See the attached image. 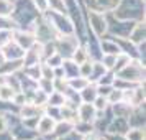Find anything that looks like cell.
<instances>
[{"label": "cell", "mask_w": 146, "mask_h": 140, "mask_svg": "<svg viewBox=\"0 0 146 140\" xmlns=\"http://www.w3.org/2000/svg\"><path fill=\"white\" fill-rule=\"evenodd\" d=\"M69 84H71V87H77V91L79 89H84V87L89 84V81L87 79H76V78H72V79H69Z\"/></svg>", "instance_id": "obj_18"}, {"label": "cell", "mask_w": 146, "mask_h": 140, "mask_svg": "<svg viewBox=\"0 0 146 140\" xmlns=\"http://www.w3.org/2000/svg\"><path fill=\"white\" fill-rule=\"evenodd\" d=\"M12 27H13V23L10 21V18L0 15V30H10Z\"/></svg>", "instance_id": "obj_19"}, {"label": "cell", "mask_w": 146, "mask_h": 140, "mask_svg": "<svg viewBox=\"0 0 146 140\" xmlns=\"http://www.w3.org/2000/svg\"><path fill=\"white\" fill-rule=\"evenodd\" d=\"M90 25H92V30L97 35H102L107 30V21L104 18V13H99V12H90Z\"/></svg>", "instance_id": "obj_3"}, {"label": "cell", "mask_w": 146, "mask_h": 140, "mask_svg": "<svg viewBox=\"0 0 146 140\" xmlns=\"http://www.w3.org/2000/svg\"><path fill=\"white\" fill-rule=\"evenodd\" d=\"M48 102H49V106H64V102H66V97H64V94L62 92H51V96L48 97Z\"/></svg>", "instance_id": "obj_10"}, {"label": "cell", "mask_w": 146, "mask_h": 140, "mask_svg": "<svg viewBox=\"0 0 146 140\" xmlns=\"http://www.w3.org/2000/svg\"><path fill=\"white\" fill-rule=\"evenodd\" d=\"M141 73H143V68H141V64L138 61H135L131 64L128 61V64H125L118 71V78L126 79V81H141Z\"/></svg>", "instance_id": "obj_1"}, {"label": "cell", "mask_w": 146, "mask_h": 140, "mask_svg": "<svg viewBox=\"0 0 146 140\" xmlns=\"http://www.w3.org/2000/svg\"><path fill=\"white\" fill-rule=\"evenodd\" d=\"M54 125H56L54 119H51V117H41V119H38L36 129H38V132L44 135V133H53Z\"/></svg>", "instance_id": "obj_6"}, {"label": "cell", "mask_w": 146, "mask_h": 140, "mask_svg": "<svg viewBox=\"0 0 146 140\" xmlns=\"http://www.w3.org/2000/svg\"><path fill=\"white\" fill-rule=\"evenodd\" d=\"M71 130H72V124H71V122H66V124H64V122H61V124H56V125H54L53 132H54L56 137H62V135L69 133Z\"/></svg>", "instance_id": "obj_8"}, {"label": "cell", "mask_w": 146, "mask_h": 140, "mask_svg": "<svg viewBox=\"0 0 146 140\" xmlns=\"http://www.w3.org/2000/svg\"><path fill=\"white\" fill-rule=\"evenodd\" d=\"M92 102H94L95 111H105V109H107V104H108L107 97H104V96H99V94H97V97H95Z\"/></svg>", "instance_id": "obj_16"}, {"label": "cell", "mask_w": 146, "mask_h": 140, "mask_svg": "<svg viewBox=\"0 0 146 140\" xmlns=\"http://www.w3.org/2000/svg\"><path fill=\"white\" fill-rule=\"evenodd\" d=\"M105 139H107V140H126L125 137L121 135V133H117V135H115V133H113V132L107 133V135H105Z\"/></svg>", "instance_id": "obj_21"}, {"label": "cell", "mask_w": 146, "mask_h": 140, "mask_svg": "<svg viewBox=\"0 0 146 140\" xmlns=\"http://www.w3.org/2000/svg\"><path fill=\"white\" fill-rule=\"evenodd\" d=\"M3 56H5V60H23V56H25V50L21 46H18L17 43H7L5 46H3Z\"/></svg>", "instance_id": "obj_2"}, {"label": "cell", "mask_w": 146, "mask_h": 140, "mask_svg": "<svg viewBox=\"0 0 146 140\" xmlns=\"http://www.w3.org/2000/svg\"><path fill=\"white\" fill-rule=\"evenodd\" d=\"M13 96H15V91L10 86L0 87V99L2 100H10V99H13Z\"/></svg>", "instance_id": "obj_15"}, {"label": "cell", "mask_w": 146, "mask_h": 140, "mask_svg": "<svg viewBox=\"0 0 146 140\" xmlns=\"http://www.w3.org/2000/svg\"><path fill=\"white\" fill-rule=\"evenodd\" d=\"M61 140H82V135L77 132H69L66 133V135H62V137H59Z\"/></svg>", "instance_id": "obj_20"}, {"label": "cell", "mask_w": 146, "mask_h": 140, "mask_svg": "<svg viewBox=\"0 0 146 140\" xmlns=\"http://www.w3.org/2000/svg\"><path fill=\"white\" fill-rule=\"evenodd\" d=\"M102 50L105 51V54H120L121 50L117 45V41H104L102 43Z\"/></svg>", "instance_id": "obj_9"}, {"label": "cell", "mask_w": 146, "mask_h": 140, "mask_svg": "<svg viewBox=\"0 0 146 140\" xmlns=\"http://www.w3.org/2000/svg\"><path fill=\"white\" fill-rule=\"evenodd\" d=\"M13 36H15V43H17L18 46H21L23 50H30V48L35 46V43H36V38H35L33 35L25 33V31H17Z\"/></svg>", "instance_id": "obj_5"}, {"label": "cell", "mask_w": 146, "mask_h": 140, "mask_svg": "<svg viewBox=\"0 0 146 140\" xmlns=\"http://www.w3.org/2000/svg\"><path fill=\"white\" fill-rule=\"evenodd\" d=\"M79 111H77V115L80 117V120L82 122H92V120H95V107L92 106V104H89V102H86V104H79Z\"/></svg>", "instance_id": "obj_4"}, {"label": "cell", "mask_w": 146, "mask_h": 140, "mask_svg": "<svg viewBox=\"0 0 146 140\" xmlns=\"http://www.w3.org/2000/svg\"><path fill=\"white\" fill-rule=\"evenodd\" d=\"M12 12H13L12 2L10 0H0V15L2 17H8V15H12Z\"/></svg>", "instance_id": "obj_12"}, {"label": "cell", "mask_w": 146, "mask_h": 140, "mask_svg": "<svg viewBox=\"0 0 146 140\" xmlns=\"http://www.w3.org/2000/svg\"><path fill=\"white\" fill-rule=\"evenodd\" d=\"M126 140H145V130H141V127H136L133 130H128Z\"/></svg>", "instance_id": "obj_14"}, {"label": "cell", "mask_w": 146, "mask_h": 140, "mask_svg": "<svg viewBox=\"0 0 146 140\" xmlns=\"http://www.w3.org/2000/svg\"><path fill=\"white\" fill-rule=\"evenodd\" d=\"M12 31L10 30H0V48H3L7 43L12 41Z\"/></svg>", "instance_id": "obj_17"}, {"label": "cell", "mask_w": 146, "mask_h": 140, "mask_svg": "<svg viewBox=\"0 0 146 140\" xmlns=\"http://www.w3.org/2000/svg\"><path fill=\"white\" fill-rule=\"evenodd\" d=\"M46 3L51 7L53 12H58V13L66 12V3H64V0H46Z\"/></svg>", "instance_id": "obj_11"}, {"label": "cell", "mask_w": 146, "mask_h": 140, "mask_svg": "<svg viewBox=\"0 0 146 140\" xmlns=\"http://www.w3.org/2000/svg\"><path fill=\"white\" fill-rule=\"evenodd\" d=\"M133 43H141L145 41V23H136V27H133L131 33L128 35Z\"/></svg>", "instance_id": "obj_7"}, {"label": "cell", "mask_w": 146, "mask_h": 140, "mask_svg": "<svg viewBox=\"0 0 146 140\" xmlns=\"http://www.w3.org/2000/svg\"><path fill=\"white\" fill-rule=\"evenodd\" d=\"M80 92H82V99L86 100V102H92V100L97 97V89H94V87L90 89L89 84H87V86L84 87V91H80Z\"/></svg>", "instance_id": "obj_13"}]
</instances>
